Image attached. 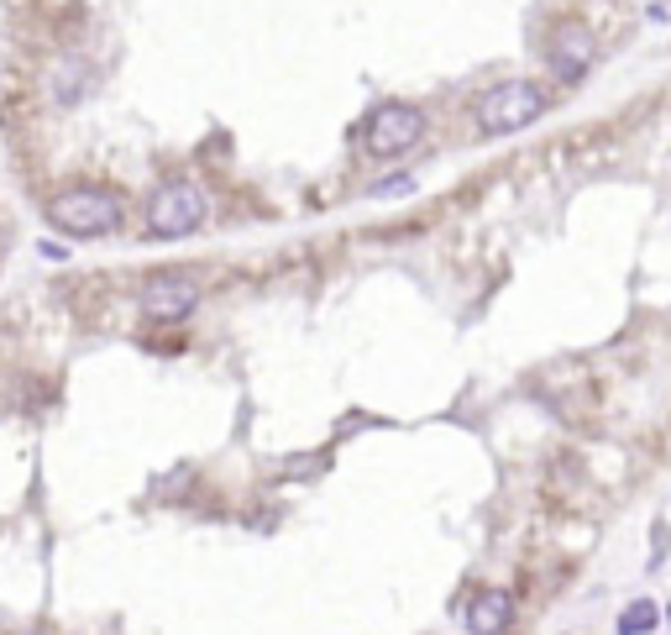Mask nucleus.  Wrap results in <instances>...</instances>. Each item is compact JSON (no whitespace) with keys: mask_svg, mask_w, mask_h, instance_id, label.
I'll return each mask as SVG.
<instances>
[{"mask_svg":"<svg viewBox=\"0 0 671 635\" xmlns=\"http://www.w3.org/2000/svg\"><path fill=\"white\" fill-rule=\"evenodd\" d=\"M472 116H478V131L483 137H509V131L535 127L545 116V90L530 85V79H503V85L478 95Z\"/></svg>","mask_w":671,"mask_h":635,"instance_id":"obj_1","label":"nucleus"},{"mask_svg":"<svg viewBox=\"0 0 671 635\" xmlns=\"http://www.w3.org/2000/svg\"><path fill=\"white\" fill-rule=\"evenodd\" d=\"M58 231H69V237H106L121 226V200H116L111 189H63L53 206H48Z\"/></svg>","mask_w":671,"mask_h":635,"instance_id":"obj_2","label":"nucleus"},{"mask_svg":"<svg viewBox=\"0 0 671 635\" xmlns=\"http://www.w3.org/2000/svg\"><path fill=\"white\" fill-rule=\"evenodd\" d=\"M206 210H210L206 189L189 185V179H168L148 200V231L152 237H189V231L206 226Z\"/></svg>","mask_w":671,"mask_h":635,"instance_id":"obj_3","label":"nucleus"},{"mask_svg":"<svg viewBox=\"0 0 671 635\" xmlns=\"http://www.w3.org/2000/svg\"><path fill=\"white\" fill-rule=\"evenodd\" d=\"M420 137H425V111L410 106V100H383V106L368 116V131H362V142H368L373 158H399V152H410Z\"/></svg>","mask_w":671,"mask_h":635,"instance_id":"obj_4","label":"nucleus"},{"mask_svg":"<svg viewBox=\"0 0 671 635\" xmlns=\"http://www.w3.org/2000/svg\"><path fill=\"white\" fill-rule=\"evenodd\" d=\"M200 305V279L173 268V274H152L142 284V316L148 320H184Z\"/></svg>","mask_w":671,"mask_h":635,"instance_id":"obj_5","label":"nucleus"},{"mask_svg":"<svg viewBox=\"0 0 671 635\" xmlns=\"http://www.w3.org/2000/svg\"><path fill=\"white\" fill-rule=\"evenodd\" d=\"M545 63H551V75H561L567 85H578L588 75V63H593V32L582 27V21H557L551 32H545Z\"/></svg>","mask_w":671,"mask_h":635,"instance_id":"obj_6","label":"nucleus"},{"mask_svg":"<svg viewBox=\"0 0 671 635\" xmlns=\"http://www.w3.org/2000/svg\"><path fill=\"white\" fill-rule=\"evenodd\" d=\"M514 619V598L503 588H483V594L467 604V635H503Z\"/></svg>","mask_w":671,"mask_h":635,"instance_id":"obj_7","label":"nucleus"},{"mask_svg":"<svg viewBox=\"0 0 671 635\" xmlns=\"http://www.w3.org/2000/svg\"><path fill=\"white\" fill-rule=\"evenodd\" d=\"M661 625V609H655L651 598H634L630 609L619 615V635H651Z\"/></svg>","mask_w":671,"mask_h":635,"instance_id":"obj_8","label":"nucleus"},{"mask_svg":"<svg viewBox=\"0 0 671 635\" xmlns=\"http://www.w3.org/2000/svg\"><path fill=\"white\" fill-rule=\"evenodd\" d=\"M84 85H90V69H84V63H74V58H69V63H58V75H53L58 100H79Z\"/></svg>","mask_w":671,"mask_h":635,"instance_id":"obj_9","label":"nucleus"},{"mask_svg":"<svg viewBox=\"0 0 671 635\" xmlns=\"http://www.w3.org/2000/svg\"><path fill=\"white\" fill-rule=\"evenodd\" d=\"M404 189H414V179H410V173H393V179L373 185V200H378V195H404Z\"/></svg>","mask_w":671,"mask_h":635,"instance_id":"obj_10","label":"nucleus"},{"mask_svg":"<svg viewBox=\"0 0 671 635\" xmlns=\"http://www.w3.org/2000/svg\"><path fill=\"white\" fill-rule=\"evenodd\" d=\"M667 619H671V609H667Z\"/></svg>","mask_w":671,"mask_h":635,"instance_id":"obj_11","label":"nucleus"}]
</instances>
